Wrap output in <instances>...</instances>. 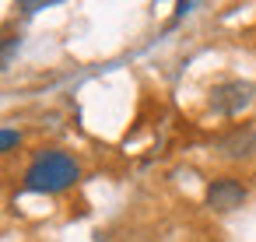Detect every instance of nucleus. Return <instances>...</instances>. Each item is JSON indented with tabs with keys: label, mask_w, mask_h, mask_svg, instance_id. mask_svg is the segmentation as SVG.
<instances>
[{
	"label": "nucleus",
	"mask_w": 256,
	"mask_h": 242,
	"mask_svg": "<svg viewBox=\"0 0 256 242\" xmlns=\"http://www.w3.org/2000/svg\"><path fill=\"white\" fill-rule=\"evenodd\" d=\"M242 200H246V186L235 179H214L207 186V207L214 210H235L242 207Z\"/></svg>",
	"instance_id": "nucleus-3"
},
{
	"label": "nucleus",
	"mask_w": 256,
	"mask_h": 242,
	"mask_svg": "<svg viewBox=\"0 0 256 242\" xmlns=\"http://www.w3.org/2000/svg\"><path fill=\"white\" fill-rule=\"evenodd\" d=\"M252 102V84L249 81H224L210 92V109L221 116H235Z\"/></svg>",
	"instance_id": "nucleus-2"
},
{
	"label": "nucleus",
	"mask_w": 256,
	"mask_h": 242,
	"mask_svg": "<svg viewBox=\"0 0 256 242\" xmlns=\"http://www.w3.org/2000/svg\"><path fill=\"white\" fill-rule=\"evenodd\" d=\"M14 140H18L14 134H0V148H8V144H14Z\"/></svg>",
	"instance_id": "nucleus-4"
},
{
	"label": "nucleus",
	"mask_w": 256,
	"mask_h": 242,
	"mask_svg": "<svg viewBox=\"0 0 256 242\" xmlns=\"http://www.w3.org/2000/svg\"><path fill=\"white\" fill-rule=\"evenodd\" d=\"M74 179H78V165H74L67 154L53 151V154H42V158L32 165V172H28V190H64V186H70Z\"/></svg>",
	"instance_id": "nucleus-1"
}]
</instances>
